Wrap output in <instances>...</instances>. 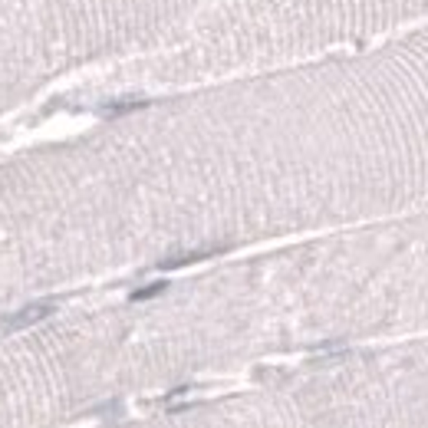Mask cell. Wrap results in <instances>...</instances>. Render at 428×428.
I'll return each mask as SVG.
<instances>
[{
	"instance_id": "cell-1",
	"label": "cell",
	"mask_w": 428,
	"mask_h": 428,
	"mask_svg": "<svg viewBox=\"0 0 428 428\" xmlns=\"http://www.w3.org/2000/svg\"><path fill=\"white\" fill-rule=\"evenodd\" d=\"M50 313H53V303H30V306H24L17 316H10V320H7V329H24V327H30V323L47 320Z\"/></svg>"
},
{
	"instance_id": "cell-2",
	"label": "cell",
	"mask_w": 428,
	"mask_h": 428,
	"mask_svg": "<svg viewBox=\"0 0 428 428\" xmlns=\"http://www.w3.org/2000/svg\"><path fill=\"white\" fill-rule=\"evenodd\" d=\"M162 290H165V283H151V287H145V290H135V293H132V300H149V297L162 293Z\"/></svg>"
}]
</instances>
